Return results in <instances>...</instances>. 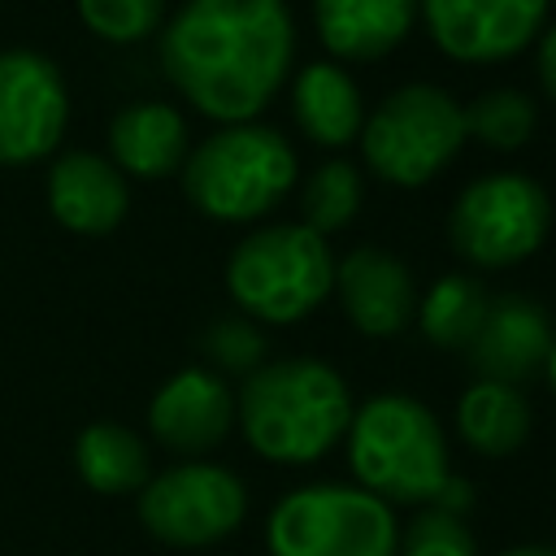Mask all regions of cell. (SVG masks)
<instances>
[{"mask_svg": "<svg viewBox=\"0 0 556 556\" xmlns=\"http://www.w3.org/2000/svg\"><path fill=\"white\" fill-rule=\"evenodd\" d=\"M295 26L282 0H187L161 30L169 83L226 126L252 122L287 83Z\"/></svg>", "mask_w": 556, "mask_h": 556, "instance_id": "obj_1", "label": "cell"}, {"mask_svg": "<svg viewBox=\"0 0 556 556\" xmlns=\"http://www.w3.org/2000/svg\"><path fill=\"white\" fill-rule=\"evenodd\" d=\"M352 391L343 374L313 356L269 361L243 378L235 395V417L252 452L278 465H308L321 460L352 426Z\"/></svg>", "mask_w": 556, "mask_h": 556, "instance_id": "obj_2", "label": "cell"}, {"mask_svg": "<svg viewBox=\"0 0 556 556\" xmlns=\"http://www.w3.org/2000/svg\"><path fill=\"white\" fill-rule=\"evenodd\" d=\"M348 465L356 486L382 504H434L452 478L439 417L400 391L374 395L352 413Z\"/></svg>", "mask_w": 556, "mask_h": 556, "instance_id": "obj_3", "label": "cell"}, {"mask_svg": "<svg viewBox=\"0 0 556 556\" xmlns=\"http://www.w3.org/2000/svg\"><path fill=\"white\" fill-rule=\"evenodd\" d=\"M291 143L256 122L222 126L182 161V191L213 222H256L291 191Z\"/></svg>", "mask_w": 556, "mask_h": 556, "instance_id": "obj_4", "label": "cell"}, {"mask_svg": "<svg viewBox=\"0 0 556 556\" xmlns=\"http://www.w3.org/2000/svg\"><path fill=\"white\" fill-rule=\"evenodd\" d=\"M230 300L261 321H300L334 287V256L321 235L300 222H278L248 235L226 261Z\"/></svg>", "mask_w": 556, "mask_h": 556, "instance_id": "obj_5", "label": "cell"}, {"mask_svg": "<svg viewBox=\"0 0 556 556\" xmlns=\"http://www.w3.org/2000/svg\"><path fill=\"white\" fill-rule=\"evenodd\" d=\"M269 556H395L400 526L391 504L348 482L287 491L265 521Z\"/></svg>", "mask_w": 556, "mask_h": 556, "instance_id": "obj_6", "label": "cell"}, {"mask_svg": "<svg viewBox=\"0 0 556 556\" xmlns=\"http://www.w3.org/2000/svg\"><path fill=\"white\" fill-rule=\"evenodd\" d=\"M365 165L391 187H426L465 148L460 104L434 83H408L391 91L361 126Z\"/></svg>", "mask_w": 556, "mask_h": 556, "instance_id": "obj_7", "label": "cell"}, {"mask_svg": "<svg viewBox=\"0 0 556 556\" xmlns=\"http://www.w3.org/2000/svg\"><path fill=\"white\" fill-rule=\"evenodd\" d=\"M552 230L547 191L513 169L473 178L447 217L452 248L478 269H508L543 248Z\"/></svg>", "mask_w": 556, "mask_h": 556, "instance_id": "obj_8", "label": "cell"}, {"mask_svg": "<svg viewBox=\"0 0 556 556\" xmlns=\"http://www.w3.org/2000/svg\"><path fill=\"white\" fill-rule=\"evenodd\" d=\"M248 508L243 482L226 465L187 460L143 482L139 521L165 547H208L226 539Z\"/></svg>", "mask_w": 556, "mask_h": 556, "instance_id": "obj_9", "label": "cell"}, {"mask_svg": "<svg viewBox=\"0 0 556 556\" xmlns=\"http://www.w3.org/2000/svg\"><path fill=\"white\" fill-rule=\"evenodd\" d=\"M70 96L61 70L30 52H0V165H30L48 156L65 130Z\"/></svg>", "mask_w": 556, "mask_h": 556, "instance_id": "obj_10", "label": "cell"}, {"mask_svg": "<svg viewBox=\"0 0 556 556\" xmlns=\"http://www.w3.org/2000/svg\"><path fill=\"white\" fill-rule=\"evenodd\" d=\"M417 13L452 61H508L547 22V0H417Z\"/></svg>", "mask_w": 556, "mask_h": 556, "instance_id": "obj_11", "label": "cell"}, {"mask_svg": "<svg viewBox=\"0 0 556 556\" xmlns=\"http://www.w3.org/2000/svg\"><path fill=\"white\" fill-rule=\"evenodd\" d=\"M552 343H556V330H552L547 308L530 295L504 291V295L486 300L482 326L465 352H469V365L482 382L517 387L547 365Z\"/></svg>", "mask_w": 556, "mask_h": 556, "instance_id": "obj_12", "label": "cell"}, {"mask_svg": "<svg viewBox=\"0 0 556 556\" xmlns=\"http://www.w3.org/2000/svg\"><path fill=\"white\" fill-rule=\"evenodd\" d=\"M330 291H339L348 321L369 339L400 334L417 317V282L408 265L374 243L352 248L343 261H334Z\"/></svg>", "mask_w": 556, "mask_h": 556, "instance_id": "obj_13", "label": "cell"}, {"mask_svg": "<svg viewBox=\"0 0 556 556\" xmlns=\"http://www.w3.org/2000/svg\"><path fill=\"white\" fill-rule=\"evenodd\" d=\"M156 443L182 456L217 447L235 426V395L213 369H178L148 404Z\"/></svg>", "mask_w": 556, "mask_h": 556, "instance_id": "obj_14", "label": "cell"}, {"mask_svg": "<svg viewBox=\"0 0 556 556\" xmlns=\"http://www.w3.org/2000/svg\"><path fill=\"white\" fill-rule=\"evenodd\" d=\"M130 191L113 161L96 152H65L48 174V208L74 235H109L126 217Z\"/></svg>", "mask_w": 556, "mask_h": 556, "instance_id": "obj_15", "label": "cell"}, {"mask_svg": "<svg viewBox=\"0 0 556 556\" xmlns=\"http://www.w3.org/2000/svg\"><path fill=\"white\" fill-rule=\"evenodd\" d=\"M321 43L343 61H378L404 43L417 0H313Z\"/></svg>", "mask_w": 556, "mask_h": 556, "instance_id": "obj_16", "label": "cell"}, {"mask_svg": "<svg viewBox=\"0 0 556 556\" xmlns=\"http://www.w3.org/2000/svg\"><path fill=\"white\" fill-rule=\"evenodd\" d=\"M109 152H113L117 174L165 178L182 169L187 161V122L178 117V109L156 104V100L126 104L109 122Z\"/></svg>", "mask_w": 556, "mask_h": 556, "instance_id": "obj_17", "label": "cell"}, {"mask_svg": "<svg viewBox=\"0 0 556 556\" xmlns=\"http://www.w3.org/2000/svg\"><path fill=\"white\" fill-rule=\"evenodd\" d=\"M291 109H295L300 130L321 148H343L365 126L361 91H356L352 74L343 65H334V61H313V65H304L295 74Z\"/></svg>", "mask_w": 556, "mask_h": 556, "instance_id": "obj_18", "label": "cell"}, {"mask_svg": "<svg viewBox=\"0 0 556 556\" xmlns=\"http://www.w3.org/2000/svg\"><path fill=\"white\" fill-rule=\"evenodd\" d=\"M456 430L478 456H513L530 439V404L521 387L478 378L456 400Z\"/></svg>", "mask_w": 556, "mask_h": 556, "instance_id": "obj_19", "label": "cell"}, {"mask_svg": "<svg viewBox=\"0 0 556 556\" xmlns=\"http://www.w3.org/2000/svg\"><path fill=\"white\" fill-rule=\"evenodd\" d=\"M78 478L100 495H126L148 482V447L117 421H96L74 439Z\"/></svg>", "mask_w": 556, "mask_h": 556, "instance_id": "obj_20", "label": "cell"}, {"mask_svg": "<svg viewBox=\"0 0 556 556\" xmlns=\"http://www.w3.org/2000/svg\"><path fill=\"white\" fill-rule=\"evenodd\" d=\"M486 287L469 274H443L421 300H417V326L434 348H469L482 313H486Z\"/></svg>", "mask_w": 556, "mask_h": 556, "instance_id": "obj_21", "label": "cell"}, {"mask_svg": "<svg viewBox=\"0 0 556 556\" xmlns=\"http://www.w3.org/2000/svg\"><path fill=\"white\" fill-rule=\"evenodd\" d=\"M465 117V139H478L486 148H500V152H513L521 148L530 135H534V100L526 91H513V87H495V91H482L478 100H469L460 109Z\"/></svg>", "mask_w": 556, "mask_h": 556, "instance_id": "obj_22", "label": "cell"}, {"mask_svg": "<svg viewBox=\"0 0 556 556\" xmlns=\"http://www.w3.org/2000/svg\"><path fill=\"white\" fill-rule=\"evenodd\" d=\"M361 208V174L352 161H326L313 169V178L304 182L300 195V226H308L313 235H334L343 230Z\"/></svg>", "mask_w": 556, "mask_h": 556, "instance_id": "obj_23", "label": "cell"}, {"mask_svg": "<svg viewBox=\"0 0 556 556\" xmlns=\"http://www.w3.org/2000/svg\"><path fill=\"white\" fill-rule=\"evenodd\" d=\"M78 17L109 43H139L161 26L165 0H78Z\"/></svg>", "mask_w": 556, "mask_h": 556, "instance_id": "obj_24", "label": "cell"}, {"mask_svg": "<svg viewBox=\"0 0 556 556\" xmlns=\"http://www.w3.org/2000/svg\"><path fill=\"white\" fill-rule=\"evenodd\" d=\"M395 556H478V543L465 517L430 504L404 526Z\"/></svg>", "mask_w": 556, "mask_h": 556, "instance_id": "obj_25", "label": "cell"}, {"mask_svg": "<svg viewBox=\"0 0 556 556\" xmlns=\"http://www.w3.org/2000/svg\"><path fill=\"white\" fill-rule=\"evenodd\" d=\"M200 352L222 369V374H256L265 365V334L252 326V317H217L200 334Z\"/></svg>", "mask_w": 556, "mask_h": 556, "instance_id": "obj_26", "label": "cell"}, {"mask_svg": "<svg viewBox=\"0 0 556 556\" xmlns=\"http://www.w3.org/2000/svg\"><path fill=\"white\" fill-rule=\"evenodd\" d=\"M539 83L556 100V26H547L539 39Z\"/></svg>", "mask_w": 556, "mask_h": 556, "instance_id": "obj_27", "label": "cell"}, {"mask_svg": "<svg viewBox=\"0 0 556 556\" xmlns=\"http://www.w3.org/2000/svg\"><path fill=\"white\" fill-rule=\"evenodd\" d=\"M500 556H556V547H508Z\"/></svg>", "mask_w": 556, "mask_h": 556, "instance_id": "obj_28", "label": "cell"}, {"mask_svg": "<svg viewBox=\"0 0 556 556\" xmlns=\"http://www.w3.org/2000/svg\"><path fill=\"white\" fill-rule=\"evenodd\" d=\"M543 374H547V382H552V391H556V343H552V352H547V365H543Z\"/></svg>", "mask_w": 556, "mask_h": 556, "instance_id": "obj_29", "label": "cell"}, {"mask_svg": "<svg viewBox=\"0 0 556 556\" xmlns=\"http://www.w3.org/2000/svg\"><path fill=\"white\" fill-rule=\"evenodd\" d=\"M547 4H552V0H547Z\"/></svg>", "mask_w": 556, "mask_h": 556, "instance_id": "obj_30", "label": "cell"}]
</instances>
